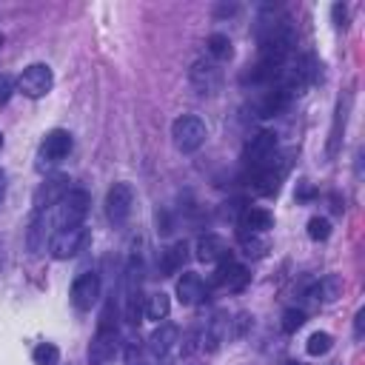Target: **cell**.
Wrapping results in <instances>:
<instances>
[{
    "instance_id": "20",
    "label": "cell",
    "mask_w": 365,
    "mask_h": 365,
    "mask_svg": "<svg viewBox=\"0 0 365 365\" xmlns=\"http://www.w3.org/2000/svg\"><path fill=\"white\" fill-rule=\"evenodd\" d=\"M288 103H291V94L288 91H282V88H277V86H271V91H265L259 100H257V117H277V114H282L285 108H288Z\"/></svg>"
},
{
    "instance_id": "4",
    "label": "cell",
    "mask_w": 365,
    "mask_h": 365,
    "mask_svg": "<svg viewBox=\"0 0 365 365\" xmlns=\"http://www.w3.org/2000/svg\"><path fill=\"white\" fill-rule=\"evenodd\" d=\"M91 242V231L86 225H74V228H60L51 234L48 240V251L54 259H71L77 257L86 245Z\"/></svg>"
},
{
    "instance_id": "24",
    "label": "cell",
    "mask_w": 365,
    "mask_h": 365,
    "mask_svg": "<svg viewBox=\"0 0 365 365\" xmlns=\"http://www.w3.org/2000/svg\"><path fill=\"white\" fill-rule=\"evenodd\" d=\"M205 46H208V54L214 57V63L217 60H228L231 57V40H228V34H211L208 40H205Z\"/></svg>"
},
{
    "instance_id": "25",
    "label": "cell",
    "mask_w": 365,
    "mask_h": 365,
    "mask_svg": "<svg viewBox=\"0 0 365 365\" xmlns=\"http://www.w3.org/2000/svg\"><path fill=\"white\" fill-rule=\"evenodd\" d=\"M31 359H34V365H57L60 362V348L51 345V342H40L31 351Z\"/></svg>"
},
{
    "instance_id": "35",
    "label": "cell",
    "mask_w": 365,
    "mask_h": 365,
    "mask_svg": "<svg viewBox=\"0 0 365 365\" xmlns=\"http://www.w3.org/2000/svg\"><path fill=\"white\" fill-rule=\"evenodd\" d=\"M3 40H6V37H3V31H0V48H3Z\"/></svg>"
},
{
    "instance_id": "15",
    "label": "cell",
    "mask_w": 365,
    "mask_h": 365,
    "mask_svg": "<svg viewBox=\"0 0 365 365\" xmlns=\"http://www.w3.org/2000/svg\"><path fill=\"white\" fill-rule=\"evenodd\" d=\"M177 342H180V331H177V325L163 322V325L148 336V351H151L154 359H165Z\"/></svg>"
},
{
    "instance_id": "17",
    "label": "cell",
    "mask_w": 365,
    "mask_h": 365,
    "mask_svg": "<svg viewBox=\"0 0 365 365\" xmlns=\"http://www.w3.org/2000/svg\"><path fill=\"white\" fill-rule=\"evenodd\" d=\"M240 231L242 234H262L274 225V217L268 208H257V205H245V211L240 214Z\"/></svg>"
},
{
    "instance_id": "32",
    "label": "cell",
    "mask_w": 365,
    "mask_h": 365,
    "mask_svg": "<svg viewBox=\"0 0 365 365\" xmlns=\"http://www.w3.org/2000/svg\"><path fill=\"white\" fill-rule=\"evenodd\" d=\"M331 11H334V20H336V26H345V6H339V3H336Z\"/></svg>"
},
{
    "instance_id": "3",
    "label": "cell",
    "mask_w": 365,
    "mask_h": 365,
    "mask_svg": "<svg viewBox=\"0 0 365 365\" xmlns=\"http://www.w3.org/2000/svg\"><path fill=\"white\" fill-rule=\"evenodd\" d=\"M88 205H91L88 191H83V188H68V191L63 194V200L57 202V214H54L57 231H60V228L83 225V220H86V214H88Z\"/></svg>"
},
{
    "instance_id": "14",
    "label": "cell",
    "mask_w": 365,
    "mask_h": 365,
    "mask_svg": "<svg viewBox=\"0 0 365 365\" xmlns=\"http://www.w3.org/2000/svg\"><path fill=\"white\" fill-rule=\"evenodd\" d=\"M188 262V242L180 240L168 248H163L157 254V268H160V277H174L177 271H182V265Z\"/></svg>"
},
{
    "instance_id": "31",
    "label": "cell",
    "mask_w": 365,
    "mask_h": 365,
    "mask_svg": "<svg viewBox=\"0 0 365 365\" xmlns=\"http://www.w3.org/2000/svg\"><path fill=\"white\" fill-rule=\"evenodd\" d=\"M245 211V205L240 202V200H231V202H225V208H222V217H228V220H240V214Z\"/></svg>"
},
{
    "instance_id": "2",
    "label": "cell",
    "mask_w": 365,
    "mask_h": 365,
    "mask_svg": "<svg viewBox=\"0 0 365 365\" xmlns=\"http://www.w3.org/2000/svg\"><path fill=\"white\" fill-rule=\"evenodd\" d=\"M205 137H208V128L197 114H182L171 125V140H174L177 151H182V154L197 151L205 143Z\"/></svg>"
},
{
    "instance_id": "6",
    "label": "cell",
    "mask_w": 365,
    "mask_h": 365,
    "mask_svg": "<svg viewBox=\"0 0 365 365\" xmlns=\"http://www.w3.org/2000/svg\"><path fill=\"white\" fill-rule=\"evenodd\" d=\"M51 86H54V74H51V68L46 63H31L17 77V91H23L31 100L46 97L51 91Z\"/></svg>"
},
{
    "instance_id": "8",
    "label": "cell",
    "mask_w": 365,
    "mask_h": 365,
    "mask_svg": "<svg viewBox=\"0 0 365 365\" xmlns=\"http://www.w3.org/2000/svg\"><path fill=\"white\" fill-rule=\"evenodd\" d=\"M245 165L248 168H262L265 163H271L277 157V134L274 131H259L245 143Z\"/></svg>"
},
{
    "instance_id": "22",
    "label": "cell",
    "mask_w": 365,
    "mask_h": 365,
    "mask_svg": "<svg viewBox=\"0 0 365 365\" xmlns=\"http://www.w3.org/2000/svg\"><path fill=\"white\" fill-rule=\"evenodd\" d=\"M168 311H171V299H168V294L157 291V294L145 297V305H143V314H145V319H154V322H160V319H165V317H168Z\"/></svg>"
},
{
    "instance_id": "10",
    "label": "cell",
    "mask_w": 365,
    "mask_h": 365,
    "mask_svg": "<svg viewBox=\"0 0 365 365\" xmlns=\"http://www.w3.org/2000/svg\"><path fill=\"white\" fill-rule=\"evenodd\" d=\"M100 299V277L94 271L80 274L71 282V305L77 311H91V305Z\"/></svg>"
},
{
    "instance_id": "19",
    "label": "cell",
    "mask_w": 365,
    "mask_h": 365,
    "mask_svg": "<svg viewBox=\"0 0 365 365\" xmlns=\"http://www.w3.org/2000/svg\"><path fill=\"white\" fill-rule=\"evenodd\" d=\"M228 328H231V319H228V314L225 311H217L211 319H208V325H205V334H202V348L205 351H217L225 339H228Z\"/></svg>"
},
{
    "instance_id": "28",
    "label": "cell",
    "mask_w": 365,
    "mask_h": 365,
    "mask_svg": "<svg viewBox=\"0 0 365 365\" xmlns=\"http://www.w3.org/2000/svg\"><path fill=\"white\" fill-rule=\"evenodd\" d=\"M308 237H311L314 242L328 240V237H331V222H328L325 217H311V220H308Z\"/></svg>"
},
{
    "instance_id": "1",
    "label": "cell",
    "mask_w": 365,
    "mask_h": 365,
    "mask_svg": "<svg viewBox=\"0 0 365 365\" xmlns=\"http://www.w3.org/2000/svg\"><path fill=\"white\" fill-rule=\"evenodd\" d=\"M111 317H114V302L106 305L100 325H97V334L88 345V362L91 365H106L120 351V331H117V319H111Z\"/></svg>"
},
{
    "instance_id": "21",
    "label": "cell",
    "mask_w": 365,
    "mask_h": 365,
    "mask_svg": "<svg viewBox=\"0 0 365 365\" xmlns=\"http://www.w3.org/2000/svg\"><path fill=\"white\" fill-rule=\"evenodd\" d=\"M48 217L46 211H34L31 222H29V234H26V242H29V251L31 254H40L46 248V240H48Z\"/></svg>"
},
{
    "instance_id": "36",
    "label": "cell",
    "mask_w": 365,
    "mask_h": 365,
    "mask_svg": "<svg viewBox=\"0 0 365 365\" xmlns=\"http://www.w3.org/2000/svg\"><path fill=\"white\" fill-rule=\"evenodd\" d=\"M0 151H3V134H0Z\"/></svg>"
},
{
    "instance_id": "29",
    "label": "cell",
    "mask_w": 365,
    "mask_h": 365,
    "mask_svg": "<svg viewBox=\"0 0 365 365\" xmlns=\"http://www.w3.org/2000/svg\"><path fill=\"white\" fill-rule=\"evenodd\" d=\"M305 325V314L299 311V308H288L285 314H282V331L285 334H294V331H299Z\"/></svg>"
},
{
    "instance_id": "7",
    "label": "cell",
    "mask_w": 365,
    "mask_h": 365,
    "mask_svg": "<svg viewBox=\"0 0 365 365\" xmlns=\"http://www.w3.org/2000/svg\"><path fill=\"white\" fill-rule=\"evenodd\" d=\"M131 208H134V188H131V182H114L108 188V194H106V217L114 225H123L131 217Z\"/></svg>"
},
{
    "instance_id": "18",
    "label": "cell",
    "mask_w": 365,
    "mask_h": 365,
    "mask_svg": "<svg viewBox=\"0 0 365 365\" xmlns=\"http://www.w3.org/2000/svg\"><path fill=\"white\" fill-rule=\"evenodd\" d=\"M228 257H231V248L222 237H217V234L200 237V242H197V259L200 262H222Z\"/></svg>"
},
{
    "instance_id": "11",
    "label": "cell",
    "mask_w": 365,
    "mask_h": 365,
    "mask_svg": "<svg viewBox=\"0 0 365 365\" xmlns=\"http://www.w3.org/2000/svg\"><path fill=\"white\" fill-rule=\"evenodd\" d=\"M285 168H288L285 163L274 165V160L265 163L262 168H251V185H254V191L262 194V197L277 194V191H279V182H282V177H285Z\"/></svg>"
},
{
    "instance_id": "27",
    "label": "cell",
    "mask_w": 365,
    "mask_h": 365,
    "mask_svg": "<svg viewBox=\"0 0 365 365\" xmlns=\"http://www.w3.org/2000/svg\"><path fill=\"white\" fill-rule=\"evenodd\" d=\"M240 240H242V248H245L248 257H262V254L268 251V242H265L259 234H242V231H240Z\"/></svg>"
},
{
    "instance_id": "13",
    "label": "cell",
    "mask_w": 365,
    "mask_h": 365,
    "mask_svg": "<svg viewBox=\"0 0 365 365\" xmlns=\"http://www.w3.org/2000/svg\"><path fill=\"white\" fill-rule=\"evenodd\" d=\"M66 191H68V177H63V174L48 177V180L34 191V211H46L48 205H57Z\"/></svg>"
},
{
    "instance_id": "23",
    "label": "cell",
    "mask_w": 365,
    "mask_h": 365,
    "mask_svg": "<svg viewBox=\"0 0 365 365\" xmlns=\"http://www.w3.org/2000/svg\"><path fill=\"white\" fill-rule=\"evenodd\" d=\"M345 120H348V100H339L336 103V114H334V125H331V137H328V154L331 157L339 148V140H342V131H345Z\"/></svg>"
},
{
    "instance_id": "30",
    "label": "cell",
    "mask_w": 365,
    "mask_h": 365,
    "mask_svg": "<svg viewBox=\"0 0 365 365\" xmlns=\"http://www.w3.org/2000/svg\"><path fill=\"white\" fill-rule=\"evenodd\" d=\"M14 88H17V80H14L11 74L0 71V106H3V103H9V97L14 94Z\"/></svg>"
},
{
    "instance_id": "16",
    "label": "cell",
    "mask_w": 365,
    "mask_h": 365,
    "mask_svg": "<svg viewBox=\"0 0 365 365\" xmlns=\"http://www.w3.org/2000/svg\"><path fill=\"white\" fill-rule=\"evenodd\" d=\"M202 297H205L202 277L194 274V271H185L177 279V299H180V305H197V302H202Z\"/></svg>"
},
{
    "instance_id": "9",
    "label": "cell",
    "mask_w": 365,
    "mask_h": 365,
    "mask_svg": "<svg viewBox=\"0 0 365 365\" xmlns=\"http://www.w3.org/2000/svg\"><path fill=\"white\" fill-rule=\"evenodd\" d=\"M188 80L197 94H217L222 86V71L214 60H197L188 71Z\"/></svg>"
},
{
    "instance_id": "33",
    "label": "cell",
    "mask_w": 365,
    "mask_h": 365,
    "mask_svg": "<svg viewBox=\"0 0 365 365\" xmlns=\"http://www.w3.org/2000/svg\"><path fill=\"white\" fill-rule=\"evenodd\" d=\"M362 319H365V311H356V317H354V334H356V339L362 336Z\"/></svg>"
},
{
    "instance_id": "26",
    "label": "cell",
    "mask_w": 365,
    "mask_h": 365,
    "mask_svg": "<svg viewBox=\"0 0 365 365\" xmlns=\"http://www.w3.org/2000/svg\"><path fill=\"white\" fill-rule=\"evenodd\" d=\"M331 345H334V336L331 334H325V331H314L311 336H308V354L311 356H322V354H328L331 351Z\"/></svg>"
},
{
    "instance_id": "34",
    "label": "cell",
    "mask_w": 365,
    "mask_h": 365,
    "mask_svg": "<svg viewBox=\"0 0 365 365\" xmlns=\"http://www.w3.org/2000/svg\"><path fill=\"white\" fill-rule=\"evenodd\" d=\"M3 197H6V174L0 171V202H3Z\"/></svg>"
},
{
    "instance_id": "12",
    "label": "cell",
    "mask_w": 365,
    "mask_h": 365,
    "mask_svg": "<svg viewBox=\"0 0 365 365\" xmlns=\"http://www.w3.org/2000/svg\"><path fill=\"white\" fill-rule=\"evenodd\" d=\"M248 277H251L248 268L240 265V262H234V259L228 257V259L217 262L214 285H217V288H225V291H242V288L248 285Z\"/></svg>"
},
{
    "instance_id": "5",
    "label": "cell",
    "mask_w": 365,
    "mask_h": 365,
    "mask_svg": "<svg viewBox=\"0 0 365 365\" xmlns=\"http://www.w3.org/2000/svg\"><path fill=\"white\" fill-rule=\"evenodd\" d=\"M71 145H74V140H71V134H68L66 128H51V131L43 137V143H40L37 168L43 171V168H48V165L63 163V160L71 154Z\"/></svg>"
}]
</instances>
